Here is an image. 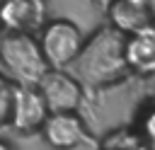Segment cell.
Returning a JSON list of instances; mask_svg holds the SVG:
<instances>
[{
	"mask_svg": "<svg viewBox=\"0 0 155 150\" xmlns=\"http://www.w3.org/2000/svg\"><path fill=\"white\" fill-rule=\"evenodd\" d=\"M73 65L75 77L87 87H107L124 80L131 75L126 63V34L111 24L99 27L90 39H85L82 51Z\"/></svg>",
	"mask_w": 155,
	"mask_h": 150,
	"instance_id": "obj_1",
	"label": "cell"
},
{
	"mask_svg": "<svg viewBox=\"0 0 155 150\" xmlns=\"http://www.w3.org/2000/svg\"><path fill=\"white\" fill-rule=\"evenodd\" d=\"M0 65L15 85L36 87L51 70L39 39L31 34H2L0 39Z\"/></svg>",
	"mask_w": 155,
	"mask_h": 150,
	"instance_id": "obj_2",
	"label": "cell"
},
{
	"mask_svg": "<svg viewBox=\"0 0 155 150\" xmlns=\"http://www.w3.org/2000/svg\"><path fill=\"white\" fill-rule=\"evenodd\" d=\"M82 44H85L82 29L70 19H51L44 24L39 34V46L44 51L48 68L53 70L70 68L82 51Z\"/></svg>",
	"mask_w": 155,
	"mask_h": 150,
	"instance_id": "obj_3",
	"label": "cell"
},
{
	"mask_svg": "<svg viewBox=\"0 0 155 150\" xmlns=\"http://www.w3.org/2000/svg\"><path fill=\"white\" fill-rule=\"evenodd\" d=\"M48 22L46 0H0V29L5 34H34Z\"/></svg>",
	"mask_w": 155,
	"mask_h": 150,
	"instance_id": "obj_4",
	"label": "cell"
},
{
	"mask_svg": "<svg viewBox=\"0 0 155 150\" xmlns=\"http://www.w3.org/2000/svg\"><path fill=\"white\" fill-rule=\"evenodd\" d=\"M51 114L78 111L82 104V82L65 70H48L44 80L36 85Z\"/></svg>",
	"mask_w": 155,
	"mask_h": 150,
	"instance_id": "obj_5",
	"label": "cell"
},
{
	"mask_svg": "<svg viewBox=\"0 0 155 150\" xmlns=\"http://www.w3.org/2000/svg\"><path fill=\"white\" fill-rule=\"evenodd\" d=\"M48 106L46 99L41 97L39 87L29 85H15V97H12V114H10V126L17 133H36L44 128L48 119Z\"/></svg>",
	"mask_w": 155,
	"mask_h": 150,
	"instance_id": "obj_6",
	"label": "cell"
},
{
	"mask_svg": "<svg viewBox=\"0 0 155 150\" xmlns=\"http://www.w3.org/2000/svg\"><path fill=\"white\" fill-rule=\"evenodd\" d=\"M44 140L53 150H75L85 143H90V133L78 116V111L68 114H48L44 128H41Z\"/></svg>",
	"mask_w": 155,
	"mask_h": 150,
	"instance_id": "obj_7",
	"label": "cell"
},
{
	"mask_svg": "<svg viewBox=\"0 0 155 150\" xmlns=\"http://www.w3.org/2000/svg\"><path fill=\"white\" fill-rule=\"evenodd\" d=\"M126 63L131 75H155V24L126 34Z\"/></svg>",
	"mask_w": 155,
	"mask_h": 150,
	"instance_id": "obj_8",
	"label": "cell"
},
{
	"mask_svg": "<svg viewBox=\"0 0 155 150\" xmlns=\"http://www.w3.org/2000/svg\"><path fill=\"white\" fill-rule=\"evenodd\" d=\"M107 17L114 29H119L121 34H131L136 29L153 24L150 0H109Z\"/></svg>",
	"mask_w": 155,
	"mask_h": 150,
	"instance_id": "obj_9",
	"label": "cell"
},
{
	"mask_svg": "<svg viewBox=\"0 0 155 150\" xmlns=\"http://www.w3.org/2000/svg\"><path fill=\"white\" fill-rule=\"evenodd\" d=\"M12 97H15V82L0 73V128L5 123H10V114H12Z\"/></svg>",
	"mask_w": 155,
	"mask_h": 150,
	"instance_id": "obj_10",
	"label": "cell"
},
{
	"mask_svg": "<svg viewBox=\"0 0 155 150\" xmlns=\"http://www.w3.org/2000/svg\"><path fill=\"white\" fill-rule=\"evenodd\" d=\"M140 135L148 143V150H155V104H150L140 119Z\"/></svg>",
	"mask_w": 155,
	"mask_h": 150,
	"instance_id": "obj_11",
	"label": "cell"
},
{
	"mask_svg": "<svg viewBox=\"0 0 155 150\" xmlns=\"http://www.w3.org/2000/svg\"><path fill=\"white\" fill-rule=\"evenodd\" d=\"M150 17H153V24H155V0H150Z\"/></svg>",
	"mask_w": 155,
	"mask_h": 150,
	"instance_id": "obj_12",
	"label": "cell"
},
{
	"mask_svg": "<svg viewBox=\"0 0 155 150\" xmlns=\"http://www.w3.org/2000/svg\"><path fill=\"white\" fill-rule=\"evenodd\" d=\"M0 150H12V148H10V145H7L5 140H0Z\"/></svg>",
	"mask_w": 155,
	"mask_h": 150,
	"instance_id": "obj_13",
	"label": "cell"
}]
</instances>
